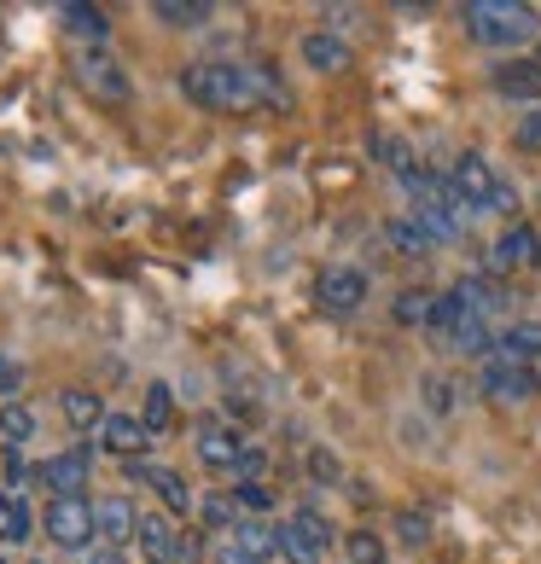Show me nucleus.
Segmentation results:
<instances>
[{
    "label": "nucleus",
    "mask_w": 541,
    "mask_h": 564,
    "mask_svg": "<svg viewBox=\"0 0 541 564\" xmlns=\"http://www.w3.org/2000/svg\"><path fill=\"white\" fill-rule=\"evenodd\" d=\"M181 94L186 106L198 111H216V117H245V111H285L291 94L285 82L274 76V65H186L181 70Z\"/></svg>",
    "instance_id": "f257e3e1"
},
{
    "label": "nucleus",
    "mask_w": 541,
    "mask_h": 564,
    "mask_svg": "<svg viewBox=\"0 0 541 564\" xmlns=\"http://www.w3.org/2000/svg\"><path fill=\"white\" fill-rule=\"evenodd\" d=\"M461 24L477 47H524V41H541V12L524 7V0H466Z\"/></svg>",
    "instance_id": "f03ea898"
},
{
    "label": "nucleus",
    "mask_w": 541,
    "mask_h": 564,
    "mask_svg": "<svg viewBox=\"0 0 541 564\" xmlns=\"http://www.w3.org/2000/svg\"><path fill=\"white\" fill-rule=\"evenodd\" d=\"M448 186H454V198H461V210L477 221V216H512L518 210V193L495 175V163L484 152H461L454 158V170H448Z\"/></svg>",
    "instance_id": "7ed1b4c3"
},
{
    "label": "nucleus",
    "mask_w": 541,
    "mask_h": 564,
    "mask_svg": "<svg viewBox=\"0 0 541 564\" xmlns=\"http://www.w3.org/2000/svg\"><path fill=\"white\" fill-rule=\"evenodd\" d=\"M76 82H82V94H88L94 106H111V111H122V106L134 99L129 70H122L106 47H82V53H76Z\"/></svg>",
    "instance_id": "20e7f679"
},
{
    "label": "nucleus",
    "mask_w": 541,
    "mask_h": 564,
    "mask_svg": "<svg viewBox=\"0 0 541 564\" xmlns=\"http://www.w3.org/2000/svg\"><path fill=\"white\" fill-rule=\"evenodd\" d=\"M326 547H332V524H326L315 507H297L280 524V558L285 564H321Z\"/></svg>",
    "instance_id": "39448f33"
},
{
    "label": "nucleus",
    "mask_w": 541,
    "mask_h": 564,
    "mask_svg": "<svg viewBox=\"0 0 541 564\" xmlns=\"http://www.w3.org/2000/svg\"><path fill=\"white\" fill-rule=\"evenodd\" d=\"M41 524H47V541H53V547H65V553H94L88 541L99 535V524H94V507H88V500H58V495H53Z\"/></svg>",
    "instance_id": "423d86ee"
},
{
    "label": "nucleus",
    "mask_w": 541,
    "mask_h": 564,
    "mask_svg": "<svg viewBox=\"0 0 541 564\" xmlns=\"http://www.w3.org/2000/svg\"><path fill=\"white\" fill-rule=\"evenodd\" d=\"M315 303H321V315H356V308L367 303V274L361 268H321V280H315Z\"/></svg>",
    "instance_id": "0eeeda50"
},
{
    "label": "nucleus",
    "mask_w": 541,
    "mask_h": 564,
    "mask_svg": "<svg viewBox=\"0 0 541 564\" xmlns=\"http://www.w3.org/2000/svg\"><path fill=\"white\" fill-rule=\"evenodd\" d=\"M88 466H94V443H76L65 454H47L35 466V477L47 489H58V500H82V489H88Z\"/></svg>",
    "instance_id": "6e6552de"
},
{
    "label": "nucleus",
    "mask_w": 541,
    "mask_h": 564,
    "mask_svg": "<svg viewBox=\"0 0 541 564\" xmlns=\"http://www.w3.org/2000/svg\"><path fill=\"white\" fill-rule=\"evenodd\" d=\"M477 384H484V395L489 402H530V395L541 390V379H535V367H518V361H501V355H489L484 367H477Z\"/></svg>",
    "instance_id": "1a4fd4ad"
},
{
    "label": "nucleus",
    "mask_w": 541,
    "mask_h": 564,
    "mask_svg": "<svg viewBox=\"0 0 541 564\" xmlns=\"http://www.w3.org/2000/svg\"><path fill=\"white\" fill-rule=\"evenodd\" d=\"M541 262V234L530 221H507L489 245V274H518V268H535Z\"/></svg>",
    "instance_id": "9d476101"
},
{
    "label": "nucleus",
    "mask_w": 541,
    "mask_h": 564,
    "mask_svg": "<svg viewBox=\"0 0 541 564\" xmlns=\"http://www.w3.org/2000/svg\"><path fill=\"white\" fill-rule=\"evenodd\" d=\"M489 88L501 94V99H512V106H541V65L535 58H501V65L489 70Z\"/></svg>",
    "instance_id": "9b49d317"
},
{
    "label": "nucleus",
    "mask_w": 541,
    "mask_h": 564,
    "mask_svg": "<svg viewBox=\"0 0 541 564\" xmlns=\"http://www.w3.org/2000/svg\"><path fill=\"white\" fill-rule=\"evenodd\" d=\"M297 53H303V65H309V70H321V76L349 70V41H344V35H332V30H309V35L297 41Z\"/></svg>",
    "instance_id": "f8f14e48"
},
{
    "label": "nucleus",
    "mask_w": 541,
    "mask_h": 564,
    "mask_svg": "<svg viewBox=\"0 0 541 564\" xmlns=\"http://www.w3.org/2000/svg\"><path fill=\"white\" fill-rule=\"evenodd\" d=\"M134 541H140V553L152 564H175V553H181V530L170 524V512H140Z\"/></svg>",
    "instance_id": "ddd939ff"
},
{
    "label": "nucleus",
    "mask_w": 541,
    "mask_h": 564,
    "mask_svg": "<svg viewBox=\"0 0 541 564\" xmlns=\"http://www.w3.org/2000/svg\"><path fill=\"white\" fill-rule=\"evenodd\" d=\"M94 524L106 535V547H122V541H134L140 512L129 507V495H106V500H94Z\"/></svg>",
    "instance_id": "4468645a"
},
{
    "label": "nucleus",
    "mask_w": 541,
    "mask_h": 564,
    "mask_svg": "<svg viewBox=\"0 0 541 564\" xmlns=\"http://www.w3.org/2000/svg\"><path fill=\"white\" fill-rule=\"evenodd\" d=\"M495 355L501 361H518V367H535L541 361V321H512L495 332Z\"/></svg>",
    "instance_id": "2eb2a0df"
},
{
    "label": "nucleus",
    "mask_w": 541,
    "mask_h": 564,
    "mask_svg": "<svg viewBox=\"0 0 541 564\" xmlns=\"http://www.w3.org/2000/svg\"><path fill=\"white\" fill-rule=\"evenodd\" d=\"M99 443H106L111 454H122V459H140L145 448H152V431L140 425V413H111L106 431H99Z\"/></svg>",
    "instance_id": "dca6fc26"
},
{
    "label": "nucleus",
    "mask_w": 541,
    "mask_h": 564,
    "mask_svg": "<svg viewBox=\"0 0 541 564\" xmlns=\"http://www.w3.org/2000/svg\"><path fill=\"white\" fill-rule=\"evenodd\" d=\"M58 18H65V30L82 35L88 47H106V41H111V18H106V7H88V0H65V7H58Z\"/></svg>",
    "instance_id": "f3484780"
},
{
    "label": "nucleus",
    "mask_w": 541,
    "mask_h": 564,
    "mask_svg": "<svg viewBox=\"0 0 541 564\" xmlns=\"http://www.w3.org/2000/svg\"><path fill=\"white\" fill-rule=\"evenodd\" d=\"M58 408H65V420H71L82 436H88V431H106V420H111L106 402H99L94 390H65V395H58Z\"/></svg>",
    "instance_id": "a211bd4d"
},
{
    "label": "nucleus",
    "mask_w": 541,
    "mask_h": 564,
    "mask_svg": "<svg viewBox=\"0 0 541 564\" xmlns=\"http://www.w3.org/2000/svg\"><path fill=\"white\" fill-rule=\"evenodd\" d=\"M140 425L152 431V436H163V431L175 425V390L163 384V379L145 384V395H140Z\"/></svg>",
    "instance_id": "6ab92c4d"
},
{
    "label": "nucleus",
    "mask_w": 541,
    "mask_h": 564,
    "mask_svg": "<svg viewBox=\"0 0 541 564\" xmlns=\"http://www.w3.org/2000/svg\"><path fill=\"white\" fill-rule=\"evenodd\" d=\"M454 291H461V297L477 308V315H501V308H507V291L501 285H495V274H461V280H454Z\"/></svg>",
    "instance_id": "aec40b11"
},
{
    "label": "nucleus",
    "mask_w": 541,
    "mask_h": 564,
    "mask_svg": "<svg viewBox=\"0 0 541 564\" xmlns=\"http://www.w3.org/2000/svg\"><path fill=\"white\" fill-rule=\"evenodd\" d=\"M152 18H158V24H170V30H198V24H210V18H216V7H210V0H158Z\"/></svg>",
    "instance_id": "412c9836"
},
{
    "label": "nucleus",
    "mask_w": 541,
    "mask_h": 564,
    "mask_svg": "<svg viewBox=\"0 0 541 564\" xmlns=\"http://www.w3.org/2000/svg\"><path fill=\"white\" fill-rule=\"evenodd\" d=\"M152 489H158V500H163V512H175V518H193V512H198V500H193V489H186L181 471L158 466V471H152Z\"/></svg>",
    "instance_id": "4be33fe9"
},
{
    "label": "nucleus",
    "mask_w": 541,
    "mask_h": 564,
    "mask_svg": "<svg viewBox=\"0 0 541 564\" xmlns=\"http://www.w3.org/2000/svg\"><path fill=\"white\" fill-rule=\"evenodd\" d=\"M385 239L397 245L402 257H425V250L436 245V239L425 234V227H420V216H413V210H402V216H390V221H385Z\"/></svg>",
    "instance_id": "5701e85b"
},
{
    "label": "nucleus",
    "mask_w": 541,
    "mask_h": 564,
    "mask_svg": "<svg viewBox=\"0 0 541 564\" xmlns=\"http://www.w3.org/2000/svg\"><path fill=\"white\" fill-rule=\"evenodd\" d=\"M234 547L251 553L257 564H268V558L280 553V530H268V524H257V518H245V524L234 530Z\"/></svg>",
    "instance_id": "b1692460"
},
{
    "label": "nucleus",
    "mask_w": 541,
    "mask_h": 564,
    "mask_svg": "<svg viewBox=\"0 0 541 564\" xmlns=\"http://www.w3.org/2000/svg\"><path fill=\"white\" fill-rule=\"evenodd\" d=\"M35 518L24 507V495H0V541H30Z\"/></svg>",
    "instance_id": "393cba45"
},
{
    "label": "nucleus",
    "mask_w": 541,
    "mask_h": 564,
    "mask_svg": "<svg viewBox=\"0 0 541 564\" xmlns=\"http://www.w3.org/2000/svg\"><path fill=\"white\" fill-rule=\"evenodd\" d=\"M0 436H7V448H24L35 436V413L24 402H0Z\"/></svg>",
    "instance_id": "a878e982"
},
{
    "label": "nucleus",
    "mask_w": 541,
    "mask_h": 564,
    "mask_svg": "<svg viewBox=\"0 0 541 564\" xmlns=\"http://www.w3.org/2000/svg\"><path fill=\"white\" fill-rule=\"evenodd\" d=\"M431 308H436V291H402L390 315H397L402 326H431Z\"/></svg>",
    "instance_id": "bb28decb"
},
{
    "label": "nucleus",
    "mask_w": 541,
    "mask_h": 564,
    "mask_svg": "<svg viewBox=\"0 0 541 564\" xmlns=\"http://www.w3.org/2000/svg\"><path fill=\"white\" fill-rule=\"evenodd\" d=\"M344 547H349V564H390V547L372 530H349Z\"/></svg>",
    "instance_id": "cd10ccee"
},
{
    "label": "nucleus",
    "mask_w": 541,
    "mask_h": 564,
    "mask_svg": "<svg viewBox=\"0 0 541 564\" xmlns=\"http://www.w3.org/2000/svg\"><path fill=\"white\" fill-rule=\"evenodd\" d=\"M198 518L210 530H239V500L234 495H210V500H198Z\"/></svg>",
    "instance_id": "c85d7f7f"
},
{
    "label": "nucleus",
    "mask_w": 541,
    "mask_h": 564,
    "mask_svg": "<svg viewBox=\"0 0 541 564\" xmlns=\"http://www.w3.org/2000/svg\"><path fill=\"white\" fill-rule=\"evenodd\" d=\"M397 535L408 541V547H425V541H431V518L420 507H402L397 512Z\"/></svg>",
    "instance_id": "c756f323"
},
{
    "label": "nucleus",
    "mask_w": 541,
    "mask_h": 564,
    "mask_svg": "<svg viewBox=\"0 0 541 564\" xmlns=\"http://www.w3.org/2000/svg\"><path fill=\"white\" fill-rule=\"evenodd\" d=\"M512 145H518V152H535V158H541V106L518 117V129H512Z\"/></svg>",
    "instance_id": "7c9ffc66"
},
{
    "label": "nucleus",
    "mask_w": 541,
    "mask_h": 564,
    "mask_svg": "<svg viewBox=\"0 0 541 564\" xmlns=\"http://www.w3.org/2000/svg\"><path fill=\"white\" fill-rule=\"evenodd\" d=\"M18 390H24V361L0 349V395H7V402H18Z\"/></svg>",
    "instance_id": "2f4dec72"
},
{
    "label": "nucleus",
    "mask_w": 541,
    "mask_h": 564,
    "mask_svg": "<svg viewBox=\"0 0 541 564\" xmlns=\"http://www.w3.org/2000/svg\"><path fill=\"white\" fill-rule=\"evenodd\" d=\"M234 500H239L245 512H268V507H274V495H268L262 477H257V484H234Z\"/></svg>",
    "instance_id": "473e14b6"
},
{
    "label": "nucleus",
    "mask_w": 541,
    "mask_h": 564,
    "mask_svg": "<svg viewBox=\"0 0 541 564\" xmlns=\"http://www.w3.org/2000/svg\"><path fill=\"white\" fill-rule=\"evenodd\" d=\"M425 402H431V413H448L454 408V390L443 379H425Z\"/></svg>",
    "instance_id": "72a5a7b5"
},
{
    "label": "nucleus",
    "mask_w": 541,
    "mask_h": 564,
    "mask_svg": "<svg viewBox=\"0 0 541 564\" xmlns=\"http://www.w3.org/2000/svg\"><path fill=\"white\" fill-rule=\"evenodd\" d=\"M309 471H315V477H326V484H332V477H338V459H332L326 448H315V454H309Z\"/></svg>",
    "instance_id": "f704fd0d"
},
{
    "label": "nucleus",
    "mask_w": 541,
    "mask_h": 564,
    "mask_svg": "<svg viewBox=\"0 0 541 564\" xmlns=\"http://www.w3.org/2000/svg\"><path fill=\"white\" fill-rule=\"evenodd\" d=\"M175 564H198V535H193V530H181V553H175Z\"/></svg>",
    "instance_id": "c9c22d12"
},
{
    "label": "nucleus",
    "mask_w": 541,
    "mask_h": 564,
    "mask_svg": "<svg viewBox=\"0 0 541 564\" xmlns=\"http://www.w3.org/2000/svg\"><path fill=\"white\" fill-rule=\"evenodd\" d=\"M216 564H257V558H251V553H239L234 541H221V553H216Z\"/></svg>",
    "instance_id": "e433bc0d"
},
{
    "label": "nucleus",
    "mask_w": 541,
    "mask_h": 564,
    "mask_svg": "<svg viewBox=\"0 0 541 564\" xmlns=\"http://www.w3.org/2000/svg\"><path fill=\"white\" fill-rule=\"evenodd\" d=\"M88 564H129V558H122V547H94Z\"/></svg>",
    "instance_id": "4c0bfd02"
},
{
    "label": "nucleus",
    "mask_w": 541,
    "mask_h": 564,
    "mask_svg": "<svg viewBox=\"0 0 541 564\" xmlns=\"http://www.w3.org/2000/svg\"><path fill=\"white\" fill-rule=\"evenodd\" d=\"M535 65H541V41H535Z\"/></svg>",
    "instance_id": "58836bf2"
}]
</instances>
